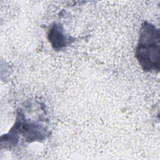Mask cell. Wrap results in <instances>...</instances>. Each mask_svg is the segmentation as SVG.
I'll return each mask as SVG.
<instances>
[{
  "label": "cell",
  "mask_w": 160,
  "mask_h": 160,
  "mask_svg": "<svg viewBox=\"0 0 160 160\" xmlns=\"http://www.w3.org/2000/svg\"><path fill=\"white\" fill-rule=\"evenodd\" d=\"M135 57L144 71L151 72L159 71V30L147 21H144L141 27Z\"/></svg>",
  "instance_id": "1"
},
{
  "label": "cell",
  "mask_w": 160,
  "mask_h": 160,
  "mask_svg": "<svg viewBox=\"0 0 160 160\" xmlns=\"http://www.w3.org/2000/svg\"><path fill=\"white\" fill-rule=\"evenodd\" d=\"M48 38L55 50H60L65 47L69 41L64 33L63 28L58 24H54L51 26L48 34Z\"/></svg>",
  "instance_id": "2"
}]
</instances>
